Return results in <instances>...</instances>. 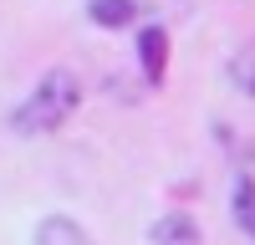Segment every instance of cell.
Instances as JSON below:
<instances>
[{
  "label": "cell",
  "instance_id": "cell-1",
  "mask_svg": "<svg viewBox=\"0 0 255 245\" xmlns=\"http://www.w3.org/2000/svg\"><path fill=\"white\" fill-rule=\"evenodd\" d=\"M77 102H82V82H77L72 72H61V67H56V72H41L36 87L26 92V102L10 113V128L26 133V138H36V133H56L61 122H72Z\"/></svg>",
  "mask_w": 255,
  "mask_h": 245
},
{
  "label": "cell",
  "instance_id": "cell-2",
  "mask_svg": "<svg viewBox=\"0 0 255 245\" xmlns=\"http://www.w3.org/2000/svg\"><path fill=\"white\" fill-rule=\"evenodd\" d=\"M138 67H143L148 87L163 82V72H168V31L163 26H143L138 31Z\"/></svg>",
  "mask_w": 255,
  "mask_h": 245
},
{
  "label": "cell",
  "instance_id": "cell-3",
  "mask_svg": "<svg viewBox=\"0 0 255 245\" xmlns=\"http://www.w3.org/2000/svg\"><path fill=\"white\" fill-rule=\"evenodd\" d=\"M148 240H153V245H204L199 220H194V215H184V210L163 215V220L153 225V235H148Z\"/></svg>",
  "mask_w": 255,
  "mask_h": 245
},
{
  "label": "cell",
  "instance_id": "cell-4",
  "mask_svg": "<svg viewBox=\"0 0 255 245\" xmlns=\"http://www.w3.org/2000/svg\"><path fill=\"white\" fill-rule=\"evenodd\" d=\"M36 245H92V235L72 215H46L36 225Z\"/></svg>",
  "mask_w": 255,
  "mask_h": 245
},
{
  "label": "cell",
  "instance_id": "cell-5",
  "mask_svg": "<svg viewBox=\"0 0 255 245\" xmlns=\"http://www.w3.org/2000/svg\"><path fill=\"white\" fill-rule=\"evenodd\" d=\"M87 15L108 31H123L138 20V0H87Z\"/></svg>",
  "mask_w": 255,
  "mask_h": 245
},
{
  "label": "cell",
  "instance_id": "cell-6",
  "mask_svg": "<svg viewBox=\"0 0 255 245\" xmlns=\"http://www.w3.org/2000/svg\"><path fill=\"white\" fill-rule=\"evenodd\" d=\"M230 199H235V204H230V210H235V225L255 240V179H250V174H240V179H235V194H230Z\"/></svg>",
  "mask_w": 255,
  "mask_h": 245
},
{
  "label": "cell",
  "instance_id": "cell-7",
  "mask_svg": "<svg viewBox=\"0 0 255 245\" xmlns=\"http://www.w3.org/2000/svg\"><path fill=\"white\" fill-rule=\"evenodd\" d=\"M230 82H235V92L255 97V41H245V46L230 56Z\"/></svg>",
  "mask_w": 255,
  "mask_h": 245
}]
</instances>
